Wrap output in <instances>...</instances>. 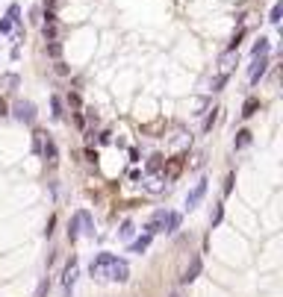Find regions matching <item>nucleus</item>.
Segmentation results:
<instances>
[{
	"label": "nucleus",
	"instance_id": "1",
	"mask_svg": "<svg viewBox=\"0 0 283 297\" xmlns=\"http://www.w3.org/2000/svg\"><path fill=\"white\" fill-rule=\"evenodd\" d=\"M89 277L92 280H110V282H127L130 280V265H127V259L103 250V253H97L92 259Z\"/></svg>",
	"mask_w": 283,
	"mask_h": 297
},
{
	"label": "nucleus",
	"instance_id": "2",
	"mask_svg": "<svg viewBox=\"0 0 283 297\" xmlns=\"http://www.w3.org/2000/svg\"><path fill=\"white\" fill-rule=\"evenodd\" d=\"M80 236L94 238V218H92L89 209H77L74 215H71V221H68V241L74 244Z\"/></svg>",
	"mask_w": 283,
	"mask_h": 297
},
{
	"label": "nucleus",
	"instance_id": "3",
	"mask_svg": "<svg viewBox=\"0 0 283 297\" xmlns=\"http://www.w3.org/2000/svg\"><path fill=\"white\" fill-rule=\"evenodd\" d=\"M80 271H77V256H71L65 268H62V297H71L74 294V282H77Z\"/></svg>",
	"mask_w": 283,
	"mask_h": 297
},
{
	"label": "nucleus",
	"instance_id": "4",
	"mask_svg": "<svg viewBox=\"0 0 283 297\" xmlns=\"http://www.w3.org/2000/svg\"><path fill=\"white\" fill-rule=\"evenodd\" d=\"M12 115H15V121H21V124H27V127H32L35 118H39V112H35V103H32V100H18V103L12 106Z\"/></svg>",
	"mask_w": 283,
	"mask_h": 297
},
{
	"label": "nucleus",
	"instance_id": "5",
	"mask_svg": "<svg viewBox=\"0 0 283 297\" xmlns=\"http://www.w3.org/2000/svg\"><path fill=\"white\" fill-rule=\"evenodd\" d=\"M268 56H254V62H251V68H248V83L251 86H257L263 77H266V71H268Z\"/></svg>",
	"mask_w": 283,
	"mask_h": 297
},
{
	"label": "nucleus",
	"instance_id": "6",
	"mask_svg": "<svg viewBox=\"0 0 283 297\" xmlns=\"http://www.w3.org/2000/svg\"><path fill=\"white\" fill-rule=\"evenodd\" d=\"M201 271H204V259H201V256H192L189 265H186L183 274H180V285H192V282L201 277Z\"/></svg>",
	"mask_w": 283,
	"mask_h": 297
},
{
	"label": "nucleus",
	"instance_id": "7",
	"mask_svg": "<svg viewBox=\"0 0 283 297\" xmlns=\"http://www.w3.org/2000/svg\"><path fill=\"white\" fill-rule=\"evenodd\" d=\"M204 197H206V179H198V182L192 185V192L186 194V209H189V212H192V209H198Z\"/></svg>",
	"mask_w": 283,
	"mask_h": 297
},
{
	"label": "nucleus",
	"instance_id": "8",
	"mask_svg": "<svg viewBox=\"0 0 283 297\" xmlns=\"http://www.w3.org/2000/svg\"><path fill=\"white\" fill-rule=\"evenodd\" d=\"M165 218H168V209H157V212L151 215V221L145 224V233H151V236L165 233Z\"/></svg>",
	"mask_w": 283,
	"mask_h": 297
},
{
	"label": "nucleus",
	"instance_id": "9",
	"mask_svg": "<svg viewBox=\"0 0 283 297\" xmlns=\"http://www.w3.org/2000/svg\"><path fill=\"white\" fill-rule=\"evenodd\" d=\"M42 156L47 159V165H56V162H59V150H56V141H53L50 135H45V141H42Z\"/></svg>",
	"mask_w": 283,
	"mask_h": 297
},
{
	"label": "nucleus",
	"instance_id": "10",
	"mask_svg": "<svg viewBox=\"0 0 283 297\" xmlns=\"http://www.w3.org/2000/svg\"><path fill=\"white\" fill-rule=\"evenodd\" d=\"M151 241H154V236H151V233H142L136 241H130V244H127V253H145V250L151 247Z\"/></svg>",
	"mask_w": 283,
	"mask_h": 297
},
{
	"label": "nucleus",
	"instance_id": "11",
	"mask_svg": "<svg viewBox=\"0 0 283 297\" xmlns=\"http://www.w3.org/2000/svg\"><path fill=\"white\" fill-rule=\"evenodd\" d=\"M251 141H254L251 130H239L236 138H233V150H245V147H251Z\"/></svg>",
	"mask_w": 283,
	"mask_h": 297
},
{
	"label": "nucleus",
	"instance_id": "12",
	"mask_svg": "<svg viewBox=\"0 0 283 297\" xmlns=\"http://www.w3.org/2000/svg\"><path fill=\"white\" fill-rule=\"evenodd\" d=\"M180 224H183V215L180 212H168V218H165V236H174L177 230H180Z\"/></svg>",
	"mask_w": 283,
	"mask_h": 297
},
{
	"label": "nucleus",
	"instance_id": "13",
	"mask_svg": "<svg viewBox=\"0 0 283 297\" xmlns=\"http://www.w3.org/2000/svg\"><path fill=\"white\" fill-rule=\"evenodd\" d=\"M268 50H271V39L260 35V39L254 42V47H251V56H268Z\"/></svg>",
	"mask_w": 283,
	"mask_h": 297
},
{
	"label": "nucleus",
	"instance_id": "14",
	"mask_svg": "<svg viewBox=\"0 0 283 297\" xmlns=\"http://www.w3.org/2000/svg\"><path fill=\"white\" fill-rule=\"evenodd\" d=\"M260 106H263V103H260V97H248V100L242 103V118H254Z\"/></svg>",
	"mask_w": 283,
	"mask_h": 297
},
{
	"label": "nucleus",
	"instance_id": "15",
	"mask_svg": "<svg viewBox=\"0 0 283 297\" xmlns=\"http://www.w3.org/2000/svg\"><path fill=\"white\" fill-rule=\"evenodd\" d=\"M50 109H53V112H50V115H53V121H62V118H65V103H62V97H59V94H53V97H50Z\"/></svg>",
	"mask_w": 283,
	"mask_h": 297
},
{
	"label": "nucleus",
	"instance_id": "16",
	"mask_svg": "<svg viewBox=\"0 0 283 297\" xmlns=\"http://www.w3.org/2000/svg\"><path fill=\"white\" fill-rule=\"evenodd\" d=\"M227 80H230V71H221L216 80L209 83V91H224V86H227Z\"/></svg>",
	"mask_w": 283,
	"mask_h": 297
},
{
	"label": "nucleus",
	"instance_id": "17",
	"mask_svg": "<svg viewBox=\"0 0 283 297\" xmlns=\"http://www.w3.org/2000/svg\"><path fill=\"white\" fill-rule=\"evenodd\" d=\"M157 171H165V159H162L159 153H154V156L148 159V174H157Z\"/></svg>",
	"mask_w": 283,
	"mask_h": 297
},
{
	"label": "nucleus",
	"instance_id": "18",
	"mask_svg": "<svg viewBox=\"0 0 283 297\" xmlns=\"http://www.w3.org/2000/svg\"><path fill=\"white\" fill-rule=\"evenodd\" d=\"M221 218H224V203H216V209H212V215H209V227L216 230L221 224Z\"/></svg>",
	"mask_w": 283,
	"mask_h": 297
},
{
	"label": "nucleus",
	"instance_id": "19",
	"mask_svg": "<svg viewBox=\"0 0 283 297\" xmlns=\"http://www.w3.org/2000/svg\"><path fill=\"white\" fill-rule=\"evenodd\" d=\"M219 112H221V109H209V115L204 118V135L212 133V127H216V121H219Z\"/></svg>",
	"mask_w": 283,
	"mask_h": 297
},
{
	"label": "nucleus",
	"instance_id": "20",
	"mask_svg": "<svg viewBox=\"0 0 283 297\" xmlns=\"http://www.w3.org/2000/svg\"><path fill=\"white\" fill-rule=\"evenodd\" d=\"M245 32H248V30L242 27V30L233 35V39H230V45H227V50H230V53H239V45H242V39H245Z\"/></svg>",
	"mask_w": 283,
	"mask_h": 297
},
{
	"label": "nucleus",
	"instance_id": "21",
	"mask_svg": "<svg viewBox=\"0 0 283 297\" xmlns=\"http://www.w3.org/2000/svg\"><path fill=\"white\" fill-rule=\"evenodd\" d=\"M280 18H283V3H274V6H271V12H268V24H274V27H277V24H280Z\"/></svg>",
	"mask_w": 283,
	"mask_h": 297
},
{
	"label": "nucleus",
	"instance_id": "22",
	"mask_svg": "<svg viewBox=\"0 0 283 297\" xmlns=\"http://www.w3.org/2000/svg\"><path fill=\"white\" fill-rule=\"evenodd\" d=\"M6 18L12 21V27H18V24H21V6H18V3H12V6H9V12H6Z\"/></svg>",
	"mask_w": 283,
	"mask_h": 297
},
{
	"label": "nucleus",
	"instance_id": "23",
	"mask_svg": "<svg viewBox=\"0 0 283 297\" xmlns=\"http://www.w3.org/2000/svg\"><path fill=\"white\" fill-rule=\"evenodd\" d=\"M18 83H21V80H18V74H6V77H3V80H0V86H3L6 91H12V89H15Z\"/></svg>",
	"mask_w": 283,
	"mask_h": 297
},
{
	"label": "nucleus",
	"instance_id": "24",
	"mask_svg": "<svg viewBox=\"0 0 283 297\" xmlns=\"http://www.w3.org/2000/svg\"><path fill=\"white\" fill-rule=\"evenodd\" d=\"M42 141H45V133L35 130V133H32V153H42Z\"/></svg>",
	"mask_w": 283,
	"mask_h": 297
},
{
	"label": "nucleus",
	"instance_id": "25",
	"mask_svg": "<svg viewBox=\"0 0 283 297\" xmlns=\"http://www.w3.org/2000/svg\"><path fill=\"white\" fill-rule=\"evenodd\" d=\"M133 233H136V224H133V221H124L121 230H118V236H121V238H130Z\"/></svg>",
	"mask_w": 283,
	"mask_h": 297
},
{
	"label": "nucleus",
	"instance_id": "26",
	"mask_svg": "<svg viewBox=\"0 0 283 297\" xmlns=\"http://www.w3.org/2000/svg\"><path fill=\"white\" fill-rule=\"evenodd\" d=\"M65 103H68L71 109H80V106H83V100H80V94H74V91H68V97H65Z\"/></svg>",
	"mask_w": 283,
	"mask_h": 297
},
{
	"label": "nucleus",
	"instance_id": "27",
	"mask_svg": "<svg viewBox=\"0 0 283 297\" xmlns=\"http://www.w3.org/2000/svg\"><path fill=\"white\" fill-rule=\"evenodd\" d=\"M47 53H50L53 59H59V56H62V45H59L56 39H53V42H47Z\"/></svg>",
	"mask_w": 283,
	"mask_h": 297
},
{
	"label": "nucleus",
	"instance_id": "28",
	"mask_svg": "<svg viewBox=\"0 0 283 297\" xmlns=\"http://www.w3.org/2000/svg\"><path fill=\"white\" fill-rule=\"evenodd\" d=\"M233 182H236V174L230 171V174H227V179H224V197H227V194L233 192Z\"/></svg>",
	"mask_w": 283,
	"mask_h": 297
},
{
	"label": "nucleus",
	"instance_id": "29",
	"mask_svg": "<svg viewBox=\"0 0 283 297\" xmlns=\"http://www.w3.org/2000/svg\"><path fill=\"white\" fill-rule=\"evenodd\" d=\"M15 27H12V21L9 18H0V35H6V32H12Z\"/></svg>",
	"mask_w": 283,
	"mask_h": 297
},
{
	"label": "nucleus",
	"instance_id": "30",
	"mask_svg": "<svg viewBox=\"0 0 283 297\" xmlns=\"http://www.w3.org/2000/svg\"><path fill=\"white\" fill-rule=\"evenodd\" d=\"M53 227H56V215H50V218H47V227H45V236H47V238L53 236Z\"/></svg>",
	"mask_w": 283,
	"mask_h": 297
},
{
	"label": "nucleus",
	"instance_id": "31",
	"mask_svg": "<svg viewBox=\"0 0 283 297\" xmlns=\"http://www.w3.org/2000/svg\"><path fill=\"white\" fill-rule=\"evenodd\" d=\"M47 288H50V282L42 280V282H39V291H35V297H47Z\"/></svg>",
	"mask_w": 283,
	"mask_h": 297
},
{
	"label": "nucleus",
	"instance_id": "32",
	"mask_svg": "<svg viewBox=\"0 0 283 297\" xmlns=\"http://www.w3.org/2000/svg\"><path fill=\"white\" fill-rule=\"evenodd\" d=\"M6 115H9V103L0 97V118H6Z\"/></svg>",
	"mask_w": 283,
	"mask_h": 297
},
{
	"label": "nucleus",
	"instance_id": "33",
	"mask_svg": "<svg viewBox=\"0 0 283 297\" xmlns=\"http://www.w3.org/2000/svg\"><path fill=\"white\" fill-rule=\"evenodd\" d=\"M86 156H89V159H86V162H92V165H94V162H97V150H86Z\"/></svg>",
	"mask_w": 283,
	"mask_h": 297
},
{
	"label": "nucleus",
	"instance_id": "34",
	"mask_svg": "<svg viewBox=\"0 0 283 297\" xmlns=\"http://www.w3.org/2000/svg\"><path fill=\"white\" fill-rule=\"evenodd\" d=\"M56 74H62V77H65V74H68V68H65V65H62L59 59H56Z\"/></svg>",
	"mask_w": 283,
	"mask_h": 297
},
{
	"label": "nucleus",
	"instance_id": "35",
	"mask_svg": "<svg viewBox=\"0 0 283 297\" xmlns=\"http://www.w3.org/2000/svg\"><path fill=\"white\" fill-rule=\"evenodd\" d=\"M168 297H180V294H177V291H174V294H168Z\"/></svg>",
	"mask_w": 283,
	"mask_h": 297
}]
</instances>
